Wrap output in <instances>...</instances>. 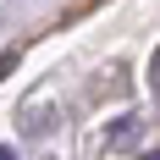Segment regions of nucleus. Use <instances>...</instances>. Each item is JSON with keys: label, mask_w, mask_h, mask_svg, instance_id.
Returning a JSON list of instances; mask_svg holds the SVG:
<instances>
[{"label": "nucleus", "mask_w": 160, "mask_h": 160, "mask_svg": "<svg viewBox=\"0 0 160 160\" xmlns=\"http://www.w3.org/2000/svg\"><path fill=\"white\" fill-rule=\"evenodd\" d=\"M44 111H50V99H28V111H22V127H28V132H39V127H44Z\"/></svg>", "instance_id": "1"}]
</instances>
